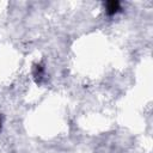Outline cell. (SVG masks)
I'll use <instances>...</instances> for the list:
<instances>
[{
  "label": "cell",
  "mask_w": 153,
  "mask_h": 153,
  "mask_svg": "<svg viewBox=\"0 0 153 153\" xmlns=\"http://www.w3.org/2000/svg\"><path fill=\"white\" fill-rule=\"evenodd\" d=\"M105 8H106V13H108L109 16H112V14H115L116 12L120 11L121 5H120L118 1H108V2L105 4Z\"/></svg>",
  "instance_id": "6da1fadb"
}]
</instances>
